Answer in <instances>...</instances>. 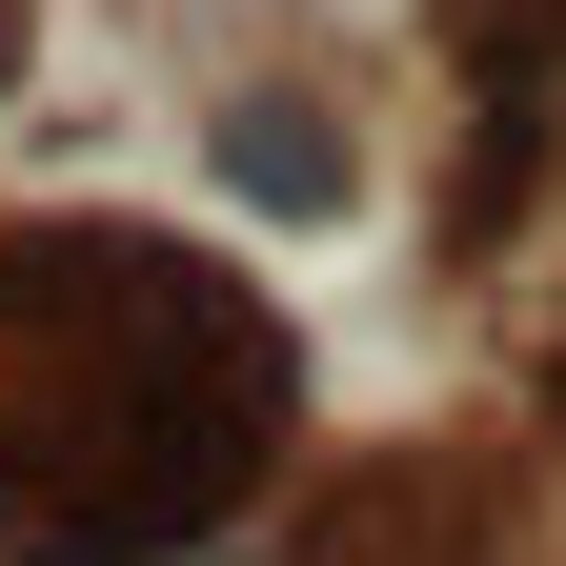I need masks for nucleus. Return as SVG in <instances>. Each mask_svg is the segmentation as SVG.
Listing matches in <instances>:
<instances>
[{
    "instance_id": "1",
    "label": "nucleus",
    "mask_w": 566,
    "mask_h": 566,
    "mask_svg": "<svg viewBox=\"0 0 566 566\" xmlns=\"http://www.w3.org/2000/svg\"><path fill=\"white\" fill-rule=\"evenodd\" d=\"M243 446V324L202 263H41L0 283V526L21 566H122L202 526Z\"/></svg>"
}]
</instances>
